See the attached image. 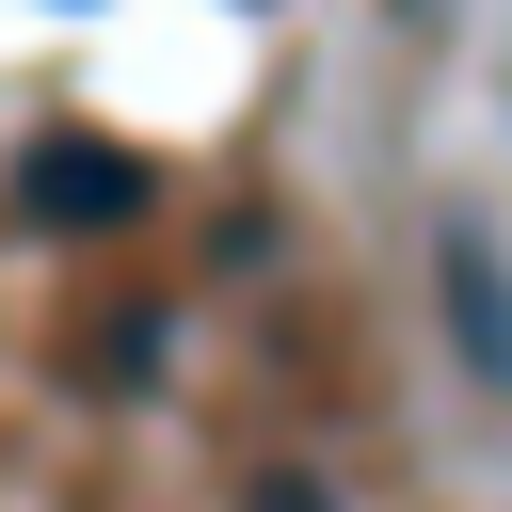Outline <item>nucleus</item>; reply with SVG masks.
I'll list each match as a JSON object with an SVG mask.
<instances>
[{"label": "nucleus", "mask_w": 512, "mask_h": 512, "mask_svg": "<svg viewBox=\"0 0 512 512\" xmlns=\"http://www.w3.org/2000/svg\"><path fill=\"white\" fill-rule=\"evenodd\" d=\"M256 512H336V496L320 480H256Z\"/></svg>", "instance_id": "nucleus-3"}, {"label": "nucleus", "mask_w": 512, "mask_h": 512, "mask_svg": "<svg viewBox=\"0 0 512 512\" xmlns=\"http://www.w3.org/2000/svg\"><path fill=\"white\" fill-rule=\"evenodd\" d=\"M144 208H160L144 144H96V128H32V144H16V224H48V240H112V224H144Z\"/></svg>", "instance_id": "nucleus-1"}, {"label": "nucleus", "mask_w": 512, "mask_h": 512, "mask_svg": "<svg viewBox=\"0 0 512 512\" xmlns=\"http://www.w3.org/2000/svg\"><path fill=\"white\" fill-rule=\"evenodd\" d=\"M448 336H464V368H480V384H512V272H496V240H480V224H448Z\"/></svg>", "instance_id": "nucleus-2"}]
</instances>
